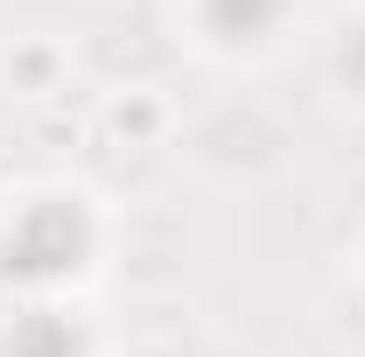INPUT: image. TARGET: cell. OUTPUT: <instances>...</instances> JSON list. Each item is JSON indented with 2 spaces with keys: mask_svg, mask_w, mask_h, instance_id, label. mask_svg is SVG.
<instances>
[{
  "mask_svg": "<svg viewBox=\"0 0 365 357\" xmlns=\"http://www.w3.org/2000/svg\"><path fill=\"white\" fill-rule=\"evenodd\" d=\"M106 127H113V134H155V127H162V105L134 91V98H120V105L106 112Z\"/></svg>",
  "mask_w": 365,
  "mask_h": 357,
  "instance_id": "7a4b0ae2",
  "label": "cell"
},
{
  "mask_svg": "<svg viewBox=\"0 0 365 357\" xmlns=\"http://www.w3.org/2000/svg\"><path fill=\"white\" fill-rule=\"evenodd\" d=\"M0 78H7L14 91H49V85H56V49H49V43L7 49V56H0Z\"/></svg>",
  "mask_w": 365,
  "mask_h": 357,
  "instance_id": "6da1fadb",
  "label": "cell"
}]
</instances>
